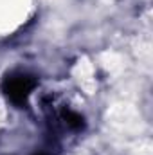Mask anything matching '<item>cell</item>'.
<instances>
[{
  "label": "cell",
  "mask_w": 153,
  "mask_h": 155,
  "mask_svg": "<svg viewBox=\"0 0 153 155\" xmlns=\"http://www.w3.org/2000/svg\"><path fill=\"white\" fill-rule=\"evenodd\" d=\"M34 87H36V79L27 74H13L4 81V92L15 105L25 103Z\"/></svg>",
  "instance_id": "1"
},
{
  "label": "cell",
  "mask_w": 153,
  "mask_h": 155,
  "mask_svg": "<svg viewBox=\"0 0 153 155\" xmlns=\"http://www.w3.org/2000/svg\"><path fill=\"white\" fill-rule=\"evenodd\" d=\"M61 119H63L65 126L70 128V130H81V128H83V117L79 116L77 112L65 110V112L61 114Z\"/></svg>",
  "instance_id": "2"
},
{
  "label": "cell",
  "mask_w": 153,
  "mask_h": 155,
  "mask_svg": "<svg viewBox=\"0 0 153 155\" xmlns=\"http://www.w3.org/2000/svg\"><path fill=\"white\" fill-rule=\"evenodd\" d=\"M40 155H45V153H40Z\"/></svg>",
  "instance_id": "3"
}]
</instances>
